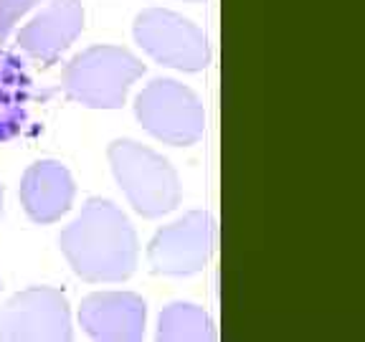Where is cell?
Here are the masks:
<instances>
[{
	"label": "cell",
	"instance_id": "cell-11",
	"mask_svg": "<svg viewBox=\"0 0 365 342\" xmlns=\"http://www.w3.org/2000/svg\"><path fill=\"white\" fill-rule=\"evenodd\" d=\"M31 76L11 53L0 51V142L21 132L29 117Z\"/></svg>",
	"mask_w": 365,
	"mask_h": 342
},
{
	"label": "cell",
	"instance_id": "cell-14",
	"mask_svg": "<svg viewBox=\"0 0 365 342\" xmlns=\"http://www.w3.org/2000/svg\"><path fill=\"white\" fill-rule=\"evenodd\" d=\"M0 213H3V188H0Z\"/></svg>",
	"mask_w": 365,
	"mask_h": 342
},
{
	"label": "cell",
	"instance_id": "cell-4",
	"mask_svg": "<svg viewBox=\"0 0 365 342\" xmlns=\"http://www.w3.org/2000/svg\"><path fill=\"white\" fill-rule=\"evenodd\" d=\"M140 125L160 142L188 147L198 142L205 130V112L200 99L188 86L173 79H153L135 99Z\"/></svg>",
	"mask_w": 365,
	"mask_h": 342
},
{
	"label": "cell",
	"instance_id": "cell-7",
	"mask_svg": "<svg viewBox=\"0 0 365 342\" xmlns=\"http://www.w3.org/2000/svg\"><path fill=\"white\" fill-rule=\"evenodd\" d=\"M213 244V218L203 211H190L155 234L148 246V264L158 276H190L208 264Z\"/></svg>",
	"mask_w": 365,
	"mask_h": 342
},
{
	"label": "cell",
	"instance_id": "cell-1",
	"mask_svg": "<svg viewBox=\"0 0 365 342\" xmlns=\"http://www.w3.org/2000/svg\"><path fill=\"white\" fill-rule=\"evenodd\" d=\"M76 276L91 284L125 281L137 266V236L130 218L104 198H91L58 236Z\"/></svg>",
	"mask_w": 365,
	"mask_h": 342
},
{
	"label": "cell",
	"instance_id": "cell-6",
	"mask_svg": "<svg viewBox=\"0 0 365 342\" xmlns=\"http://www.w3.org/2000/svg\"><path fill=\"white\" fill-rule=\"evenodd\" d=\"M74 337L68 299L53 286H31L0 312V340L68 342Z\"/></svg>",
	"mask_w": 365,
	"mask_h": 342
},
{
	"label": "cell",
	"instance_id": "cell-5",
	"mask_svg": "<svg viewBox=\"0 0 365 342\" xmlns=\"http://www.w3.org/2000/svg\"><path fill=\"white\" fill-rule=\"evenodd\" d=\"M135 41L158 63L178 71H203L211 61L203 31L163 8H150L135 18Z\"/></svg>",
	"mask_w": 365,
	"mask_h": 342
},
{
	"label": "cell",
	"instance_id": "cell-12",
	"mask_svg": "<svg viewBox=\"0 0 365 342\" xmlns=\"http://www.w3.org/2000/svg\"><path fill=\"white\" fill-rule=\"evenodd\" d=\"M213 337L211 317L195 304L175 302L163 309L158 322V340L163 342H203Z\"/></svg>",
	"mask_w": 365,
	"mask_h": 342
},
{
	"label": "cell",
	"instance_id": "cell-13",
	"mask_svg": "<svg viewBox=\"0 0 365 342\" xmlns=\"http://www.w3.org/2000/svg\"><path fill=\"white\" fill-rule=\"evenodd\" d=\"M38 3L41 0H0V43L8 38L13 26Z\"/></svg>",
	"mask_w": 365,
	"mask_h": 342
},
{
	"label": "cell",
	"instance_id": "cell-3",
	"mask_svg": "<svg viewBox=\"0 0 365 342\" xmlns=\"http://www.w3.org/2000/svg\"><path fill=\"white\" fill-rule=\"evenodd\" d=\"M145 74V63L120 46H94L68 61L63 89L91 109H120L127 91Z\"/></svg>",
	"mask_w": 365,
	"mask_h": 342
},
{
	"label": "cell",
	"instance_id": "cell-2",
	"mask_svg": "<svg viewBox=\"0 0 365 342\" xmlns=\"http://www.w3.org/2000/svg\"><path fill=\"white\" fill-rule=\"evenodd\" d=\"M109 165L127 200L143 218H160L180 203V180L163 155L135 140L109 145Z\"/></svg>",
	"mask_w": 365,
	"mask_h": 342
},
{
	"label": "cell",
	"instance_id": "cell-9",
	"mask_svg": "<svg viewBox=\"0 0 365 342\" xmlns=\"http://www.w3.org/2000/svg\"><path fill=\"white\" fill-rule=\"evenodd\" d=\"M84 28V8L81 0H51L41 16L26 23L18 33V46L29 56L56 63L58 56L74 43Z\"/></svg>",
	"mask_w": 365,
	"mask_h": 342
},
{
	"label": "cell",
	"instance_id": "cell-8",
	"mask_svg": "<svg viewBox=\"0 0 365 342\" xmlns=\"http://www.w3.org/2000/svg\"><path fill=\"white\" fill-rule=\"evenodd\" d=\"M145 302L132 291H97L79 307V322L91 340L137 342L145 335Z\"/></svg>",
	"mask_w": 365,
	"mask_h": 342
},
{
	"label": "cell",
	"instance_id": "cell-10",
	"mask_svg": "<svg viewBox=\"0 0 365 342\" xmlns=\"http://www.w3.org/2000/svg\"><path fill=\"white\" fill-rule=\"evenodd\" d=\"M76 185L71 172L53 160H41L21 180V203L34 223H53L71 208Z\"/></svg>",
	"mask_w": 365,
	"mask_h": 342
}]
</instances>
